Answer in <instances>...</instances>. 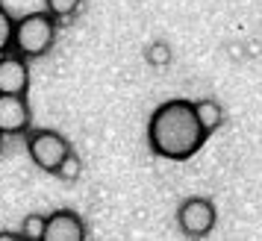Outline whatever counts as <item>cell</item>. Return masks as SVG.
Here are the masks:
<instances>
[{
    "mask_svg": "<svg viewBox=\"0 0 262 241\" xmlns=\"http://www.w3.org/2000/svg\"><path fill=\"white\" fill-rule=\"evenodd\" d=\"M30 103L24 94H0V133L3 135H21L30 130Z\"/></svg>",
    "mask_w": 262,
    "mask_h": 241,
    "instance_id": "obj_6",
    "label": "cell"
},
{
    "mask_svg": "<svg viewBox=\"0 0 262 241\" xmlns=\"http://www.w3.org/2000/svg\"><path fill=\"white\" fill-rule=\"evenodd\" d=\"M209 133L201 127L194 115V103L189 100H168L154 109L147 120V144L156 156L171 162H186L203 147Z\"/></svg>",
    "mask_w": 262,
    "mask_h": 241,
    "instance_id": "obj_1",
    "label": "cell"
},
{
    "mask_svg": "<svg viewBox=\"0 0 262 241\" xmlns=\"http://www.w3.org/2000/svg\"><path fill=\"white\" fill-rule=\"evenodd\" d=\"M0 94H3V91H0Z\"/></svg>",
    "mask_w": 262,
    "mask_h": 241,
    "instance_id": "obj_15",
    "label": "cell"
},
{
    "mask_svg": "<svg viewBox=\"0 0 262 241\" xmlns=\"http://www.w3.org/2000/svg\"><path fill=\"white\" fill-rule=\"evenodd\" d=\"M12 38H15V21L12 15L0 6V53L12 50Z\"/></svg>",
    "mask_w": 262,
    "mask_h": 241,
    "instance_id": "obj_11",
    "label": "cell"
},
{
    "mask_svg": "<svg viewBox=\"0 0 262 241\" xmlns=\"http://www.w3.org/2000/svg\"><path fill=\"white\" fill-rule=\"evenodd\" d=\"M80 171H83V162H80V156H77V153H68V156L62 159V165L59 168H56V177H59V180H77V177H80Z\"/></svg>",
    "mask_w": 262,
    "mask_h": 241,
    "instance_id": "obj_12",
    "label": "cell"
},
{
    "mask_svg": "<svg viewBox=\"0 0 262 241\" xmlns=\"http://www.w3.org/2000/svg\"><path fill=\"white\" fill-rule=\"evenodd\" d=\"M85 238V224L83 218L71 209H59L48 215L45 224V241H83Z\"/></svg>",
    "mask_w": 262,
    "mask_h": 241,
    "instance_id": "obj_7",
    "label": "cell"
},
{
    "mask_svg": "<svg viewBox=\"0 0 262 241\" xmlns=\"http://www.w3.org/2000/svg\"><path fill=\"white\" fill-rule=\"evenodd\" d=\"M27 153H30V159L41 171L56 174V168L62 165V159L71 153V144H68L65 135L53 133V130H36V133H30V138H27Z\"/></svg>",
    "mask_w": 262,
    "mask_h": 241,
    "instance_id": "obj_3",
    "label": "cell"
},
{
    "mask_svg": "<svg viewBox=\"0 0 262 241\" xmlns=\"http://www.w3.org/2000/svg\"><path fill=\"white\" fill-rule=\"evenodd\" d=\"M144 56H147V62H150L154 68H165L168 62H171V47H168V44H162V41H154V44L147 47V53H144Z\"/></svg>",
    "mask_w": 262,
    "mask_h": 241,
    "instance_id": "obj_13",
    "label": "cell"
},
{
    "mask_svg": "<svg viewBox=\"0 0 262 241\" xmlns=\"http://www.w3.org/2000/svg\"><path fill=\"white\" fill-rule=\"evenodd\" d=\"M83 0H45V9H48L56 21H65V18H74L77 9H80Z\"/></svg>",
    "mask_w": 262,
    "mask_h": 241,
    "instance_id": "obj_10",
    "label": "cell"
},
{
    "mask_svg": "<svg viewBox=\"0 0 262 241\" xmlns=\"http://www.w3.org/2000/svg\"><path fill=\"white\" fill-rule=\"evenodd\" d=\"M56 41V18L45 9V12H30L21 21H15V38L12 50H18L27 59L45 56Z\"/></svg>",
    "mask_w": 262,
    "mask_h": 241,
    "instance_id": "obj_2",
    "label": "cell"
},
{
    "mask_svg": "<svg viewBox=\"0 0 262 241\" xmlns=\"http://www.w3.org/2000/svg\"><path fill=\"white\" fill-rule=\"evenodd\" d=\"M45 224H48V218L45 215H27L18 235L27 238V241H45Z\"/></svg>",
    "mask_w": 262,
    "mask_h": 241,
    "instance_id": "obj_9",
    "label": "cell"
},
{
    "mask_svg": "<svg viewBox=\"0 0 262 241\" xmlns=\"http://www.w3.org/2000/svg\"><path fill=\"white\" fill-rule=\"evenodd\" d=\"M30 88V65L18 50L0 53V91L3 94H27Z\"/></svg>",
    "mask_w": 262,
    "mask_h": 241,
    "instance_id": "obj_5",
    "label": "cell"
},
{
    "mask_svg": "<svg viewBox=\"0 0 262 241\" xmlns=\"http://www.w3.org/2000/svg\"><path fill=\"white\" fill-rule=\"evenodd\" d=\"M215 206L212 200H206V197H189V200H183L177 209V224L180 229L191 235V238H203V235H209L215 227Z\"/></svg>",
    "mask_w": 262,
    "mask_h": 241,
    "instance_id": "obj_4",
    "label": "cell"
},
{
    "mask_svg": "<svg viewBox=\"0 0 262 241\" xmlns=\"http://www.w3.org/2000/svg\"><path fill=\"white\" fill-rule=\"evenodd\" d=\"M0 150H3V133H0Z\"/></svg>",
    "mask_w": 262,
    "mask_h": 241,
    "instance_id": "obj_14",
    "label": "cell"
},
{
    "mask_svg": "<svg viewBox=\"0 0 262 241\" xmlns=\"http://www.w3.org/2000/svg\"><path fill=\"white\" fill-rule=\"evenodd\" d=\"M194 115H198V120H201V127L206 133H215L224 124V109H221V103L218 100H209V97H203V100L194 103Z\"/></svg>",
    "mask_w": 262,
    "mask_h": 241,
    "instance_id": "obj_8",
    "label": "cell"
}]
</instances>
